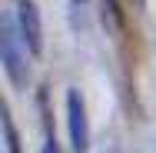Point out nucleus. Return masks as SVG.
<instances>
[{"label": "nucleus", "mask_w": 156, "mask_h": 153, "mask_svg": "<svg viewBox=\"0 0 156 153\" xmlns=\"http://www.w3.org/2000/svg\"><path fill=\"white\" fill-rule=\"evenodd\" d=\"M3 140H7V153H20V143H17V130H13V120L3 113Z\"/></svg>", "instance_id": "obj_4"}, {"label": "nucleus", "mask_w": 156, "mask_h": 153, "mask_svg": "<svg viewBox=\"0 0 156 153\" xmlns=\"http://www.w3.org/2000/svg\"><path fill=\"white\" fill-rule=\"evenodd\" d=\"M40 153H60V150H57V140H53V137H50V140H47V143H43V150H40Z\"/></svg>", "instance_id": "obj_5"}, {"label": "nucleus", "mask_w": 156, "mask_h": 153, "mask_svg": "<svg viewBox=\"0 0 156 153\" xmlns=\"http://www.w3.org/2000/svg\"><path fill=\"white\" fill-rule=\"evenodd\" d=\"M0 63H3V73L7 80L23 90L30 83V70H27V43L20 37L17 27V13H3V24H0Z\"/></svg>", "instance_id": "obj_1"}, {"label": "nucleus", "mask_w": 156, "mask_h": 153, "mask_svg": "<svg viewBox=\"0 0 156 153\" xmlns=\"http://www.w3.org/2000/svg\"><path fill=\"white\" fill-rule=\"evenodd\" d=\"M66 130H70V147L73 153L90 150V123H87V103L80 90H66Z\"/></svg>", "instance_id": "obj_2"}, {"label": "nucleus", "mask_w": 156, "mask_h": 153, "mask_svg": "<svg viewBox=\"0 0 156 153\" xmlns=\"http://www.w3.org/2000/svg\"><path fill=\"white\" fill-rule=\"evenodd\" d=\"M13 13H17V27H20V37H23L27 50L33 57H40L43 53V24H40L37 3L33 0H17V10Z\"/></svg>", "instance_id": "obj_3"}]
</instances>
